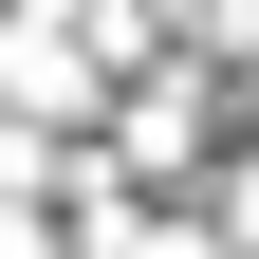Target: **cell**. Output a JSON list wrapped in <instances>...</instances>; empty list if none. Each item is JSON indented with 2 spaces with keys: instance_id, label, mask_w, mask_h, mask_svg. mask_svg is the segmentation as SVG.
<instances>
[{
  "instance_id": "obj_1",
  "label": "cell",
  "mask_w": 259,
  "mask_h": 259,
  "mask_svg": "<svg viewBox=\"0 0 259 259\" xmlns=\"http://www.w3.org/2000/svg\"><path fill=\"white\" fill-rule=\"evenodd\" d=\"M241 222H259V185H241Z\"/></svg>"
}]
</instances>
